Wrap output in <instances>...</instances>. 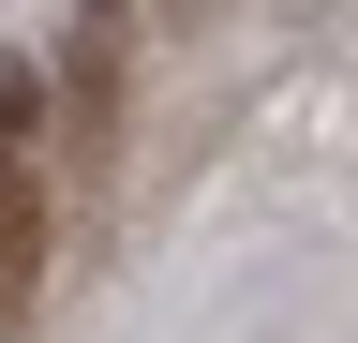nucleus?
Here are the masks:
<instances>
[{"label":"nucleus","instance_id":"f257e3e1","mask_svg":"<svg viewBox=\"0 0 358 343\" xmlns=\"http://www.w3.org/2000/svg\"><path fill=\"white\" fill-rule=\"evenodd\" d=\"M45 239H60V209H45V90L0 60V314H30Z\"/></svg>","mask_w":358,"mask_h":343},{"label":"nucleus","instance_id":"f03ea898","mask_svg":"<svg viewBox=\"0 0 358 343\" xmlns=\"http://www.w3.org/2000/svg\"><path fill=\"white\" fill-rule=\"evenodd\" d=\"M120 60H134V0H90V15H75V119H60V135H75V164H105V119H120Z\"/></svg>","mask_w":358,"mask_h":343}]
</instances>
